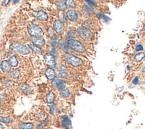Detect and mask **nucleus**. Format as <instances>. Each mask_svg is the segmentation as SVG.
Instances as JSON below:
<instances>
[{
	"label": "nucleus",
	"mask_w": 145,
	"mask_h": 129,
	"mask_svg": "<svg viewBox=\"0 0 145 129\" xmlns=\"http://www.w3.org/2000/svg\"><path fill=\"white\" fill-rule=\"evenodd\" d=\"M60 92H61V97L64 99L69 98L70 95V91L69 90V89L67 87H66Z\"/></svg>",
	"instance_id": "412c9836"
},
{
	"label": "nucleus",
	"mask_w": 145,
	"mask_h": 129,
	"mask_svg": "<svg viewBox=\"0 0 145 129\" xmlns=\"http://www.w3.org/2000/svg\"><path fill=\"white\" fill-rule=\"evenodd\" d=\"M10 47L13 51L23 55H27L30 53V50L28 47L19 43H14Z\"/></svg>",
	"instance_id": "7ed1b4c3"
},
{
	"label": "nucleus",
	"mask_w": 145,
	"mask_h": 129,
	"mask_svg": "<svg viewBox=\"0 0 145 129\" xmlns=\"http://www.w3.org/2000/svg\"><path fill=\"white\" fill-rule=\"evenodd\" d=\"M145 57V53L144 52H139L134 56V60L137 62L142 61Z\"/></svg>",
	"instance_id": "4be33fe9"
},
{
	"label": "nucleus",
	"mask_w": 145,
	"mask_h": 129,
	"mask_svg": "<svg viewBox=\"0 0 145 129\" xmlns=\"http://www.w3.org/2000/svg\"><path fill=\"white\" fill-rule=\"evenodd\" d=\"M143 29L144 30H145V26H144V27H143Z\"/></svg>",
	"instance_id": "49530a36"
},
{
	"label": "nucleus",
	"mask_w": 145,
	"mask_h": 129,
	"mask_svg": "<svg viewBox=\"0 0 145 129\" xmlns=\"http://www.w3.org/2000/svg\"><path fill=\"white\" fill-rule=\"evenodd\" d=\"M60 19H61L60 21L61 22H66V16L64 14H63V13H60Z\"/></svg>",
	"instance_id": "c9c22d12"
},
{
	"label": "nucleus",
	"mask_w": 145,
	"mask_h": 129,
	"mask_svg": "<svg viewBox=\"0 0 145 129\" xmlns=\"http://www.w3.org/2000/svg\"><path fill=\"white\" fill-rule=\"evenodd\" d=\"M10 1V0H3V1L2 2V5L6 6L7 5L9 4Z\"/></svg>",
	"instance_id": "ea45409f"
},
{
	"label": "nucleus",
	"mask_w": 145,
	"mask_h": 129,
	"mask_svg": "<svg viewBox=\"0 0 145 129\" xmlns=\"http://www.w3.org/2000/svg\"><path fill=\"white\" fill-rule=\"evenodd\" d=\"M33 15L35 18L41 21H46L48 18V14H46V12L44 11L43 10L34 11L33 12Z\"/></svg>",
	"instance_id": "423d86ee"
},
{
	"label": "nucleus",
	"mask_w": 145,
	"mask_h": 129,
	"mask_svg": "<svg viewBox=\"0 0 145 129\" xmlns=\"http://www.w3.org/2000/svg\"><path fill=\"white\" fill-rule=\"evenodd\" d=\"M85 1L88 4L91 5H92V6L96 5L95 2L93 1V0H85Z\"/></svg>",
	"instance_id": "58836bf2"
},
{
	"label": "nucleus",
	"mask_w": 145,
	"mask_h": 129,
	"mask_svg": "<svg viewBox=\"0 0 145 129\" xmlns=\"http://www.w3.org/2000/svg\"><path fill=\"white\" fill-rule=\"evenodd\" d=\"M67 18L71 21H75L78 19V13L74 10H69L66 13Z\"/></svg>",
	"instance_id": "f8f14e48"
},
{
	"label": "nucleus",
	"mask_w": 145,
	"mask_h": 129,
	"mask_svg": "<svg viewBox=\"0 0 145 129\" xmlns=\"http://www.w3.org/2000/svg\"><path fill=\"white\" fill-rule=\"evenodd\" d=\"M57 74L61 78H65L68 75L67 69L65 65L62 64H59L57 68Z\"/></svg>",
	"instance_id": "1a4fd4ad"
},
{
	"label": "nucleus",
	"mask_w": 145,
	"mask_h": 129,
	"mask_svg": "<svg viewBox=\"0 0 145 129\" xmlns=\"http://www.w3.org/2000/svg\"><path fill=\"white\" fill-rule=\"evenodd\" d=\"M57 36H56L55 35H54L52 37V46L53 47H55L57 45Z\"/></svg>",
	"instance_id": "72a5a7b5"
},
{
	"label": "nucleus",
	"mask_w": 145,
	"mask_h": 129,
	"mask_svg": "<svg viewBox=\"0 0 145 129\" xmlns=\"http://www.w3.org/2000/svg\"><path fill=\"white\" fill-rule=\"evenodd\" d=\"M143 49H144L143 46L141 44H137V45L136 46V52L142 51H143Z\"/></svg>",
	"instance_id": "f704fd0d"
},
{
	"label": "nucleus",
	"mask_w": 145,
	"mask_h": 129,
	"mask_svg": "<svg viewBox=\"0 0 145 129\" xmlns=\"http://www.w3.org/2000/svg\"><path fill=\"white\" fill-rule=\"evenodd\" d=\"M97 16L99 18L103 19V21H104L105 23H108V22H109L110 21V19L106 15L103 14L101 13H97Z\"/></svg>",
	"instance_id": "a878e982"
},
{
	"label": "nucleus",
	"mask_w": 145,
	"mask_h": 129,
	"mask_svg": "<svg viewBox=\"0 0 145 129\" xmlns=\"http://www.w3.org/2000/svg\"><path fill=\"white\" fill-rule=\"evenodd\" d=\"M0 122L5 123H12L13 121L11 119L7 117H0Z\"/></svg>",
	"instance_id": "c756f323"
},
{
	"label": "nucleus",
	"mask_w": 145,
	"mask_h": 129,
	"mask_svg": "<svg viewBox=\"0 0 145 129\" xmlns=\"http://www.w3.org/2000/svg\"><path fill=\"white\" fill-rule=\"evenodd\" d=\"M19 1H20V0H13V3L14 4H15L17 3H18V2H19Z\"/></svg>",
	"instance_id": "a19ab883"
},
{
	"label": "nucleus",
	"mask_w": 145,
	"mask_h": 129,
	"mask_svg": "<svg viewBox=\"0 0 145 129\" xmlns=\"http://www.w3.org/2000/svg\"><path fill=\"white\" fill-rule=\"evenodd\" d=\"M28 46L29 47V48L32 49L34 52H35L36 53H42V49L40 48H39L38 46L34 45L33 44H29Z\"/></svg>",
	"instance_id": "b1692460"
},
{
	"label": "nucleus",
	"mask_w": 145,
	"mask_h": 129,
	"mask_svg": "<svg viewBox=\"0 0 145 129\" xmlns=\"http://www.w3.org/2000/svg\"><path fill=\"white\" fill-rule=\"evenodd\" d=\"M4 84H5V85H6V86L11 87V86H13V83L12 82H11V80H5V81Z\"/></svg>",
	"instance_id": "4c0bfd02"
},
{
	"label": "nucleus",
	"mask_w": 145,
	"mask_h": 129,
	"mask_svg": "<svg viewBox=\"0 0 145 129\" xmlns=\"http://www.w3.org/2000/svg\"><path fill=\"white\" fill-rule=\"evenodd\" d=\"M31 40L32 41V43H33V44L37 46H43L45 44V40H44L42 37L40 36H32L31 38Z\"/></svg>",
	"instance_id": "6e6552de"
},
{
	"label": "nucleus",
	"mask_w": 145,
	"mask_h": 129,
	"mask_svg": "<svg viewBox=\"0 0 145 129\" xmlns=\"http://www.w3.org/2000/svg\"><path fill=\"white\" fill-rule=\"evenodd\" d=\"M56 104H55V103L51 104V105L50 106V112L51 115H53V114L55 113V109H56Z\"/></svg>",
	"instance_id": "2f4dec72"
},
{
	"label": "nucleus",
	"mask_w": 145,
	"mask_h": 129,
	"mask_svg": "<svg viewBox=\"0 0 145 129\" xmlns=\"http://www.w3.org/2000/svg\"><path fill=\"white\" fill-rule=\"evenodd\" d=\"M83 10H84L85 13L88 15H92L93 14V10L91 9V7L88 5H85L83 7Z\"/></svg>",
	"instance_id": "bb28decb"
},
{
	"label": "nucleus",
	"mask_w": 145,
	"mask_h": 129,
	"mask_svg": "<svg viewBox=\"0 0 145 129\" xmlns=\"http://www.w3.org/2000/svg\"><path fill=\"white\" fill-rule=\"evenodd\" d=\"M58 7L59 10L61 11H64L66 8V5L65 2H63L62 0H60L58 2Z\"/></svg>",
	"instance_id": "cd10ccee"
},
{
	"label": "nucleus",
	"mask_w": 145,
	"mask_h": 129,
	"mask_svg": "<svg viewBox=\"0 0 145 129\" xmlns=\"http://www.w3.org/2000/svg\"><path fill=\"white\" fill-rule=\"evenodd\" d=\"M0 129H4V126L1 123H0Z\"/></svg>",
	"instance_id": "c03bdc74"
},
{
	"label": "nucleus",
	"mask_w": 145,
	"mask_h": 129,
	"mask_svg": "<svg viewBox=\"0 0 145 129\" xmlns=\"http://www.w3.org/2000/svg\"><path fill=\"white\" fill-rule=\"evenodd\" d=\"M139 83V77L138 76H135V78L133 79V80L132 81V83L134 85H137Z\"/></svg>",
	"instance_id": "e433bc0d"
},
{
	"label": "nucleus",
	"mask_w": 145,
	"mask_h": 129,
	"mask_svg": "<svg viewBox=\"0 0 145 129\" xmlns=\"http://www.w3.org/2000/svg\"><path fill=\"white\" fill-rule=\"evenodd\" d=\"M61 125L65 129H69L72 125V121L67 115H63L61 117Z\"/></svg>",
	"instance_id": "9d476101"
},
{
	"label": "nucleus",
	"mask_w": 145,
	"mask_h": 129,
	"mask_svg": "<svg viewBox=\"0 0 145 129\" xmlns=\"http://www.w3.org/2000/svg\"><path fill=\"white\" fill-rule=\"evenodd\" d=\"M52 86L54 87L57 88L58 90L60 91H62L65 87L63 80L58 78H54L52 80Z\"/></svg>",
	"instance_id": "0eeeda50"
},
{
	"label": "nucleus",
	"mask_w": 145,
	"mask_h": 129,
	"mask_svg": "<svg viewBox=\"0 0 145 129\" xmlns=\"http://www.w3.org/2000/svg\"><path fill=\"white\" fill-rule=\"evenodd\" d=\"M77 32H76L74 29H71L66 33V36L69 39H74L77 37Z\"/></svg>",
	"instance_id": "393cba45"
},
{
	"label": "nucleus",
	"mask_w": 145,
	"mask_h": 129,
	"mask_svg": "<svg viewBox=\"0 0 145 129\" xmlns=\"http://www.w3.org/2000/svg\"><path fill=\"white\" fill-rule=\"evenodd\" d=\"M9 63L11 67L15 68L18 65V61L15 56H12L9 59Z\"/></svg>",
	"instance_id": "a211bd4d"
},
{
	"label": "nucleus",
	"mask_w": 145,
	"mask_h": 129,
	"mask_svg": "<svg viewBox=\"0 0 145 129\" xmlns=\"http://www.w3.org/2000/svg\"><path fill=\"white\" fill-rule=\"evenodd\" d=\"M77 34L81 39L85 41H89L91 40L93 37V33L86 27H80L77 29Z\"/></svg>",
	"instance_id": "f03ea898"
},
{
	"label": "nucleus",
	"mask_w": 145,
	"mask_h": 129,
	"mask_svg": "<svg viewBox=\"0 0 145 129\" xmlns=\"http://www.w3.org/2000/svg\"><path fill=\"white\" fill-rule=\"evenodd\" d=\"M53 27L55 31L58 34H61L63 32V27L62 22L59 20H56L53 24Z\"/></svg>",
	"instance_id": "ddd939ff"
},
{
	"label": "nucleus",
	"mask_w": 145,
	"mask_h": 129,
	"mask_svg": "<svg viewBox=\"0 0 145 129\" xmlns=\"http://www.w3.org/2000/svg\"><path fill=\"white\" fill-rule=\"evenodd\" d=\"M126 69H127V70H131V66H129V65H127V66H126Z\"/></svg>",
	"instance_id": "79ce46f5"
},
{
	"label": "nucleus",
	"mask_w": 145,
	"mask_h": 129,
	"mask_svg": "<svg viewBox=\"0 0 145 129\" xmlns=\"http://www.w3.org/2000/svg\"><path fill=\"white\" fill-rule=\"evenodd\" d=\"M33 123L30 122L22 123L18 125V128L19 129H33L34 128Z\"/></svg>",
	"instance_id": "6ab92c4d"
},
{
	"label": "nucleus",
	"mask_w": 145,
	"mask_h": 129,
	"mask_svg": "<svg viewBox=\"0 0 145 129\" xmlns=\"http://www.w3.org/2000/svg\"><path fill=\"white\" fill-rule=\"evenodd\" d=\"M55 95L53 92H50L47 96L46 97V102L49 104H51L53 103V101L55 100Z\"/></svg>",
	"instance_id": "aec40b11"
},
{
	"label": "nucleus",
	"mask_w": 145,
	"mask_h": 129,
	"mask_svg": "<svg viewBox=\"0 0 145 129\" xmlns=\"http://www.w3.org/2000/svg\"><path fill=\"white\" fill-rule=\"evenodd\" d=\"M1 70L3 71L4 73H9L10 71V64L9 61L6 60H4L1 62L0 64Z\"/></svg>",
	"instance_id": "f3484780"
},
{
	"label": "nucleus",
	"mask_w": 145,
	"mask_h": 129,
	"mask_svg": "<svg viewBox=\"0 0 145 129\" xmlns=\"http://www.w3.org/2000/svg\"><path fill=\"white\" fill-rule=\"evenodd\" d=\"M58 46L60 48L62 49V51L66 53V54H70V48L66 42H65L63 39L60 40V41L58 42Z\"/></svg>",
	"instance_id": "4468645a"
},
{
	"label": "nucleus",
	"mask_w": 145,
	"mask_h": 129,
	"mask_svg": "<svg viewBox=\"0 0 145 129\" xmlns=\"http://www.w3.org/2000/svg\"><path fill=\"white\" fill-rule=\"evenodd\" d=\"M28 34L32 36L42 37L44 35L43 29L37 24H31L28 27Z\"/></svg>",
	"instance_id": "39448f33"
},
{
	"label": "nucleus",
	"mask_w": 145,
	"mask_h": 129,
	"mask_svg": "<svg viewBox=\"0 0 145 129\" xmlns=\"http://www.w3.org/2000/svg\"><path fill=\"white\" fill-rule=\"evenodd\" d=\"M64 59L67 63L73 66H79L83 64L82 59L72 55L71 54H66L64 56Z\"/></svg>",
	"instance_id": "20e7f679"
},
{
	"label": "nucleus",
	"mask_w": 145,
	"mask_h": 129,
	"mask_svg": "<svg viewBox=\"0 0 145 129\" xmlns=\"http://www.w3.org/2000/svg\"><path fill=\"white\" fill-rule=\"evenodd\" d=\"M19 88L22 92H23L24 93L27 94V95H29L33 92V90L28 85L24 83L21 84L19 85Z\"/></svg>",
	"instance_id": "2eb2a0df"
},
{
	"label": "nucleus",
	"mask_w": 145,
	"mask_h": 129,
	"mask_svg": "<svg viewBox=\"0 0 145 129\" xmlns=\"http://www.w3.org/2000/svg\"><path fill=\"white\" fill-rule=\"evenodd\" d=\"M142 73H145V66H143L142 69Z\"/></svg>",
	"instance_id": "37998d69"
},
{
	"label": "nucleus",
	"mask_w": 145,
	"mask_h": 129,
	"mask_svg": "<svg viewBox=\"0 0 145 129\" xmlns=\"http://www.w3.org/2000/svg\"><path fill=\"white\" fill-rule=\"evenodd\" d=\"M45 74L46 78L50 79V80H53L54 78H56L55 72L53 69L52 68L46 69L45 71Z\"/></svg>",
	"instance_id": "dca6fc26"
},
{
	"label": "nucleus",
	"mask_w": 145,
	"mask_h": 129,
	"mask_svg": "<svg viewBox=\"0 0 145 129\" xmlns=\"http://www.w3.org/2000/svg\"><path fill=\"white\" fill-rule=\"evenodd\" d=\"M65 4L66 6L69 7H70V8H74L75 6V2L74 1V0H66Z\"/></svg>",
	"instance_id": "7c9ffc66"
},
{
	"label": "nucleus",
	"mask_w": 145,
	"mask_h": 129,
	"mask_svg": "<svg viewBox=\"0 0 145 129\" xmlns=\"http://www.w3.org/2000/svg\"><path fill=\"white\" fill-rule=\"evenodd\" d=\"M69 47L78 53H84L86 51V48L84 45L77 40L74 39H69L66 41Z\"/></svg>",
	"instance_id": "f257e3e1"
},
{
	"label": "nucleus",
	"mask_w": 145,
	"mask_h": 129,
	"mask_svg": "<svg viewBox=\"0 0 145 129\" xmlns=\"http://www.w3.org/2000/svg\"><path fill=\"white\" fill-rule=\"evenodd\" d=\"M48 123V120H44V121H42V122H41L40 123H38V125H36V128L37 129H41V128H44V127H45V126H46V125H47Z\"/></svg>",
	"instance_id": "c85d7f7f"
},
{
	"label": "nucleus",
	"mask_w": 145,
	"mask_h": 129,
	"mask_svg": "<svg viewBox=\"0 0 145 129\" xmlns=\"http://www.w3.org/2000/svg\"><path fill=\"white\" fill-rule=\"evenodd\" d=\"M50 53H51V55L53 57L56 59L57 58V52L56 51V49L55 48H52L51 50L50 51Z\"/></svg>",
	"instance_id": "473e14b6"
},
{
	"label": "nucleus",
	"mask_w": 145,
	"mask_h": 129,
	"mask_svg": "<svg viewBox=\"0 0 145 129\" xmlns=\"http://www.w3.org/2000/svg\"><path fill=\"white\" fill-rule=\"evenodd\" d=\"M10 75L11 76V78L14 79H17L20 76V72L17 69H12L9 72Z\"/></svg>",
	"instance_id": "5701e85b"
},
{
	"label": "nucleus",
	"mask_w": 145,
	"mask_h": 129,
	"mask_svg": "<svg viewBox=\"0 0 145 129\" xmlns=\"http://www.w3.org/2000/svg\"><path fill=\"white\" fill-rule=\"evenodd\" d=\"M44 59H45V63L48 65L51 66L52 68H55L56 66V63L54 58L50 54H46L44 56Z\"/></svg>",
	"instance_id": "9b49d317"
},
{
	"label": "nucleus",
	"mask_w": 145,
	"mask_h": 129,
	"mask_svg": "<svg viewBox=\"0 0 145 129\" xmlns=\"http://www.w3.org/2000/svg\"><path fill=\"white\" fill-rule=\"evenodd\" d=\"M2 113V110H1V108H0V115H1Z\"/></svg>",
	"instance_id": "a18cd8bd"
}]
</instances>
